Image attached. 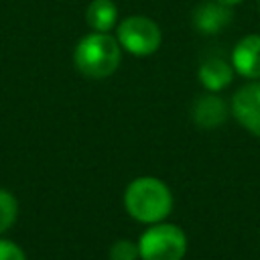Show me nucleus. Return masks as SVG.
<instances>
[{"instance_id":"15","label":"nucleus","mask_w":260,"mask_h":260,"mask_svg":"<svg viewBox=\"0 0 260 260\" xmlns=\"http://www.w3.org/2000/svg\"><path fill=\"white\" fill-rule=\"evenodd\" d=\"M258 6H260V2H258Z\"/></svg>"},{"instance_id":"2","label":"nucleus","mask_w":260,"mask_h":260,"mask_svg":"<svg viewBox=\"0 0 260 260\" xmlns=\"http://www.w3.org/2000/svg\"><path fill=\"white\" fill-rule=\"evenodd\" d=\"M120 43L106 32H91L83 37L75 47V67L93 79H104L112 75L120 65Z\"/></svg>"},{"instance_id":"5","label":"nucleus","mask_w":260,"mask_h":260,"mask_svg":"<svg viewBox=\"0 0 260 260\" xmlns=\"http://www.w3.org/2000/svg\"><path fill=\"white\" fill-rule=\"evenodd\" d=\"M232 112L246 130L260 136V83H248L240 87L234 93Z\"/></svg>"},{"instance_id":"9","label":"nucleus","mask_w":260,"mask_h":260,"mask_svg":"<svg viewBox=\"0 0 260 260\" xmlns=\"http://www.w3.org/2000/svg\"><path fill=\"white\" fill-rule=\"evenodd\" d=\"M193 120L201 128H215L225 120V104L217 95H201L193 106Z\"/></svg>"},{"instance_id":"11","label":"nucleus","mask_w":260,"mask_h":260,"mask_svg":"<svg viewBox=\"0 0 260 260\" xmlns=\"http://www.w3.org/2000/svg\"><path fill=\"white\" fill-rule=\"evenodd\" d=\"M16 217V201L8 191L0 189V234L12 225Z\"/></svg>"},{"instance_id":"3","label":"nucleus","mask_w":260,"mask_h":260,"mask_svg":"<svg viewBox=\"0 0 260 260\" xmlns=\"http://www.w3.org/2000/svg\"><path fill=\"white\" fill-rule=\"evenodd\" d=\"M138 250L142 260H181L187 250V240L177 225L156 223L140 236Z\"/></svg>"},{"instance_id":"12","label":"nucleus","mask_w":260,"mask_h":260,"mask_svg":"<svg viewBox=\"0 0 260 260\" xmlns=\"http://www.w3.org/2000/svg\"><path fill=\"white\" fill-rule=\"evenodd\" d=\"M138 256H140L138 244L130 240H118L110 248V260H136Z\"/></svg>"},{"instance_id":"4","label":"nucleus","mask_w":260,"mask_h":260,"mask_svg":"<svg viewBox=\"0 0 260 260\" xmlns=\"http://www.w3.org/2000/svg\"><path fill=\"white\" fill-rule=\"evenodd\" d=\"M160 41L158 24L146 16H130L118 24V43L136 57L152 55L160 47Z\"/></svg>"},{"instance_id":"6","label":"nucleus","mask_w":260,"mask_h":260,"mask_svg":"<svg viewBox=\"0 0 260 260\" xmlns=\"http://www.w3.org/2000/svg\"><path fill=\"white\" fill-rule=\"evenodd\" d=\"M234 18L232 6L221 4L217 0L203 2L193 10V26L203 35H215L225 28Z\"/></svg>"},{"instance_id":"13","label":"nucleus","mask_w":260,"mask_h":260,"mask_svg":"<svg viewBox=\"0 0 260 260\" xmlns=\"http://www.w3.org/2000/svg\"><path fill=\"white\" fill-rule=\"evenodd\" d=\"M0 260H26V258H24V252L16 244L0 240Z\"/></svg>"},{"instance_id":"1","label":"nucleus","mask_w":260,"mask_h":260,"mask_svg":"<svg viewBox=\"0 0 260 260\" xmlns=\"http://www.w3.org/2000/svg\"><path fill=\"white\" fill-rule=\"evenodd\" d=\"M124 205L134 219L156 223L171 213L173 197L162 181L154 177H138L126 187Z\"/></svg>"},{"instance_id":"8","label":"nucleus","mask_w":260,"mask_h":260,"mask_svg":"<svg viewBox=\"0 0 260 260\" xmlns=\"http://www.w3.org/2000/svg\"><path fill=\"white\" fill-rule=\"evenodd\" d=\"M199 81L209 91H219L232 81V67L221 57H207L199 65Z\"/></svg>"},{"instance_id":"10","label":"nucleus","mask_w":260,"mask_h":260,"mask_svg":"<svg viewBox=\"0 0 260 260\" xmlns=\"http://www.w3.org/2000/svg\"><path fill=\"white\" fill-rule=\"evenodd\" d=\"M116 18L118 10L112 0H93L85 12V20L95 32H108L110 28H114Z\"/></svg>"},{"instance_id":"14","label":"nucleus","mask_w":260,"mask_h":260,"mask_svg":"<svg viewBox=\"0 0 260 260\" xmlns=\"http://www.w3.org/2000/svg\"><path fill=\"white\" fill-rule=\"evenodd\" d=\"M217 2H221V4H228V6H236V4H240L242 0H217Z\"/></svg>"},{"instance_id":"7","label":"nucleus","mask_w":260,"mask_h":260,"mask_svg":"<svg viewBox=\"0 0 260 260\" xmlns=\"http://www.w3.org/2000/svg\"><path fill=\"white\" fill-rule=\"evenodd\" d=\"M232 65L248 79L260 77V35H248L238 41L232 51Z\"/></svg>"}]
</instances>
